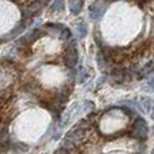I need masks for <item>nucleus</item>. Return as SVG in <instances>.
Here are the masks:
<instances>
[{"label":"nucleus","instance_id":"f257e3e1","mask_svg":"<svg viewBox=\"0 0 154 154\" xmlns=\"http://www.w3.org/2000/svg\"><path fill=\"white\" fill-rule=\"evenodd\" d=\"M149 136V126L143 119H138L134 124V130H133V137L137 140H146Z\"/></svg>","mask_w":154,"mask_h":154},{"label":"nucleus","instance_id":"f03ea898","mask_svg":"<svg viewBox=\"0 0 154 154\" xmlns=\"http://www.w3.org/2000/svg\"><path fill=\"white\" fill-rule=\"evenodd\" d=\"M64 60H66V66L69 67V69H73V67L77 64V60H79V53H77V50H76V43H74V42H73V43L70 44V47L67 49Z\"/></svg>","mask_w":154,"mask_h":154},{"label":"nucleus","instance_id":"7ed1b4c3","mask_svg":"<svg viewBox=\"0 0 154 154\" xmlns=\"http://www.w3.org/2000/svg\"><path fill=\"white\" fill-rule=\"evenodd\" d=\"M42 30H38V29H36V30H33V32H30V33L24 34L23 37L19 38V42L17 43L19 44H30L32 42H34V40H37L40 36H42Z\"/></svg>","mask_w":154,"mask_h":154},{"label":"nucleus","instance_id":"20e7f679","mask_svg":"<svg viewBox=\"0 0 154 154\" xmlns=\"http://www.w3.org/2000/svg\"><path fill=\"white\" fill-rule=\"evenodd\" d=\"M43 5H44V3L42 2V0H37V2H34L33 5H30L29 7H26V9L22 11V16L24 17V19H27V17L33 16L34 13H37V11L40 10L42 7H43Z\"/></svg>","mask_w":154,"mask_h":154},{"label":"nucleus","instance_id":"39448f33","mask_svg":"<svg viewBox=\"0 0 154 154\" xmlns=\"http://www.w3.org/2000/svg\"><path fill=\"white\" fill-rule=\"evenodd\" d=\"M83 136H84V128H83V127H80V126H77L76 128H73L72 131L67 134V138H70L73 143L76 144L79 140H82Z\"/></svg>","mask_w":154,"mask_h":154},{"label":"nucleus","instance_id":"423d86ee","mask_svg":"<svg viewBox=\"0 0 154 154\" xmlns=\"http://www.w3.org/2000/svg\"><path fill=\"white\" fill-rule=\"evenodd\" d=\"M83 5H84L83 0H70V10L73 14H79L83 9Z\"/></svg>","mask_w":154,"mask_h":154},{"label":"nucleus","instance_id":"0eeeda50","mask_svg":"<svg viewBox=\"0 0 154 154\" xmlns=\"http://www.w3.org/2000/svg\"><path fill=\"white\" fill-rule=\"evenodd\" d=\"M104 11H106L104 7H100V9L93 7V9L90 10V19H91V20H99V19H101V17H103Z\"/></svg>","mask_w":154,"mask_h":154},{"label":"nucleus","instance_id":"6e6552de","mask_svg":"<svg viewBox=\"0 0 154 154\" xmlns=\"http://www.w3.org/2000/svg\"><path fill=\"white\" fill-rule=\"evenodd\" d=\"M97 66H99L100 70H106V67H107V63H106V56L99 51L97 53Z\"/></svg>","mask_w":154,"mask_h":154},{"label":"nucleus","instance_id":"1a4fd4ad","mask_svg":"<svg viewBox=\"0 0 154 154\" xmlns=\"http://www.w3.org/2000/svg\"><path fill=\"white\" fill-rule=\"evenodd\" d=\"M63 7H64V0H54L53 5L50 6V10L51 11H60V10H63Z\"/></svg>","mask_w":154,"mask_h":154},{"label":"nucleus","instance_id":"9d476101","mask_svg":"<svg viewBox=\"0 0 154 154\" xmlns=\"http://www.w3.org/2000/svg\"><path fill=\"white\" fill-rule=\"evenodd\" d=\"M77 32H79V38H84L87 36V26L84 23H80L77 26Z\"/></svg>","mask_w":154,"mask_h":154},{"label":"nucleus","instance_id":"9b49d317","mask_svg":"<svg viewBox=\"0 0 154 154\" xmlns=\"http://www.w3.org/2000/svg\"><path fill=\"white\" fill-rule=\"evenodd\" d=\"M60 38L61 40H67V38H70V36H72V32H70V29H67L66 26L61 29V32H60Z\"/></svg>","mask_w":154,"mask_h":154},{"label":"nucleus","instance_id":"f8f14e48","mask_svg":"<svg viewBox=\"0 0 154 154\" xmlns=\"http://www.w3.org/2000/svg\"><path fill=\"white\" fill-rule=\"evenodd\" d=\"M24 29H26V24L23 23V24H20V26H17V27L14 29L13 32H11L9 37H16L17 34H20V33H23V32H24Z\"/></svg>","mask_w":154,"mask_h":154},{"label":"nucleus","instance_id":"ddd939ff","mask_svg":"<svg viewBox=\"0 0 154 154\" xmlns=\"http://www.w3.org/2000/svg\"><path fill=\"white\" fill-rule=\"evenodd\" d=\"M77 79H79V83L86 82V79H87V73H86V70H84L83 67H80V69H79V74H77Z\"/></svg>","mask_w":154,"mask_h":154},{"label":"nucleus","instance_id":"4468645a","mask_svg":"<svg viewBox=\"0 0 154 154\" xmlns=\"http://www.w3.org/2000/svg\"><path fill=\"white\" fill-rule=\"evenodd\" d=\"M94 110V104L91 103V101H86L84 103V106H83V111L84 113H91V111Z\"/></svg>","mask_w":154,"mask_h":154},{"label":"nucleus","instance_id":"2eb2a0df","mask_svg":"<svg viewBox=\"0 0 154 154\" xmlns=\"http://www.w3.org/2000/svg\"><path fill=\"white\" fill-rule=\"evenodd\" d=\"M74 146V143H73L70 138H64V141H63V144H61V147H64V149H70V147H73Z\"/></svg>","mask_w":154,"mask_h":154},{"label":"nucleus","instance_id":"dca6fc26","mask_svg":"<svg viewBox=\"0 0 154 154\" xmlns=\"http://www.w3.org/2000/svg\"><path fill=\"white\" fill-rule=\"evenodd\" d=\"M143 107H144V110H147V111H149L150 110V109H151V100H146V99H144L143 100Z\"/></svg>","mask_w":154,"mask_h":154},{"label":"nucleus","instance_id":"f3484780","mask_svg":"<svg viewBox=\"0 0 154 154\" xmlns=\"http://www.w3.org/2000/svg\"><path fill=\"white\" fill-rule=\"evenodd\" d=\"M104 79H106L104 76H103V77H100V80H99V84H103V83H104Z\"/></svg>","mask_w":154,"mask_h":154}]
</instances>
